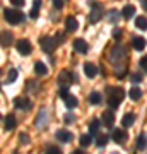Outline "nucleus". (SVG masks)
I'll use <instances>...</instances> for the list:
<instances>
[{"instance_id":"33","label":"nucleus","mask_w":147,"mask_h":154,"mask_svg":"<svg viewBox=\"0 0 147 154\" xmlns=\"http://www.w3.org/2000/svg\"><path fill=\"white\" fill-rule=\"evenodd\" d=\"M17 79V70L16 69H12L11 72H9V77H7V82H14Z\"/></svg>"},{"instance_id":"34","label":"nucleus","mask_w":147,"mask_h":154,"mask_svg":"<svg viewBox=\"0 0 147 154\" xmlns=\"http://www.w3.org/2000/svg\"><path fill=\"white\" fill-rule=\"evenodd\" d=\"M139 65H140V69H142L144 72H147V55H144V57L140 58V62H139Z\"/></svg>"},{"instance_id":"29","label":"nucleus","mask_w":147,"mask_h":154,"mask_svg":"<svg viewBox=\"0 0 147 154\" xmlns=\"http://www.w3.org/2000/svg\"><path fill=\"white\" fill-rule=\"evenodd\" d=\"M108 140H109L108 135H106V134H101V135H98V139H96V146H98V147H104V146L108 144Z\"/></svg>"},{"instance_id":"23","label":"nucleus","mask_w":147,"mask_h":154,"mask_svg":"<svg viewBox=\"0 0 147 154\" xmlns=\"http://www.w3.org/2000/svg\"><path fill=\"white\" fill-rule=\"evenodd\" d=\"M34 72H36L38 75H46V74H48V69H46V65H44L43 62H36V63H34Z\"/></svg>"},{"instance_id":"19","label":"nucleus","mask_w":147,"mask_h":154,"mask_svg":"<svg viewBox=\"0 0 147 154\" xmlns=\"http://www.w3.org/2000/svg\"><path fill=\"white\" fill-rule=\"evenodd\" d=\"M63 103H65V106L69 108V110H74V108L79 105L77 98H75V96H72V94H67L65 98H63Z\"/></svg>"},{"instance_id":"25","label":"nucleus","mask_w":147,"mask_h":154,"mask_svg":"<svg viewBox=\"0 0 147 154\" xmlns=\"http://www.w3.org/2000/svg\"><path fill=\"white\" fill-rule=\"evenodd\" d=\"M120 16H121V14L116 11V9H111V11L108 12V21L111 22V24H113V22L116 24V22H118V19H120Z\"/></svg>"},{"instance_id":"12","label":"nucleus","mask_w":147,"mask_h":154,"mask_svg":"<svg viewBox=\"0 0 147 154\" xmlns=\"http://www.w3.org/2000/svg\"><path fill=\"white\" fill-rule=\"evenodd\" d=\"M72 139H74V135H72V132H69V130H58V132H57V140H58V142L69 144Z\"/></svg>"},{"instance_id":"13","label":"nucleus","mask_w":147,"mask_h":154,"mask_svg":"<svg viewBox=\"0 0 147 154\" xmlns=\"http://www.w3.org/2000/svg\"><path fill=\"white\" fill-rule=\"evenodd\" d=\"M84 74H86L89 79H93V77L98 75V67L94 65V63H91V62H86V63H84Z\"/></svg>"},{"instance_id":"16","label":"nucleus","mask_w":147,"mask_h":154,"mask_svg":"<svg viewBox=\"0 0 147 154\" xmlns=\"http://www.w3.org/2000/svg\"><path fill=\"white\" fill-rule=\"evenodd\" d=\"M16 125H17V120H16V116L12 115H7L5 116V120H4V128L5 130H14L16 128Z\"/></svg>"},{"instance_id":"2","label":"nucleus","mask_w":147,"mask_h":154,"mask_svg":"<svg viewBox=\"0 0 147 154\" xmlns=\"http://www.w3.org/2000/svg\"><path fill=\"white\" fill-rule=\"evenodd\" d=\"M125 58H127V48L123 45H115L111 51H109V62L118 65L121 62H125Z\"/></svg>"},{"instance_id":"3","label":"nucleus","mask_w":147,"mask_h":154,"mask_svg":"<svg viewBox=\"0 0 147 154\" xmlns=\"http://www.w3.org/2000/svg\"><path fill=\"white\" fill-rule=\"evenodd\" d=\"M4 19H5L9 24H21L24 21V14L21 11H17V9H5L4 11Z\"/></svg>"},{"instance_id":"8","label":"nucleus","mask_w":147,"mask_h":154,"mask_svg":"<svg viewBox=\"0 0 147 154\" xmlns=\"http://www.w3.org/2000/svg\"><path fill=\"white\" fill-rule=\"evenodd\" d=\"M14 106L16 108H19V110H31V106H33V103H31V99L29 98H24V96H17V98H14Z\"/></svg>"},{"instance_id":"35","label":"nucleus","mask_w":147,"mask_h":154,"mask_svg":"<svg viewBox=\"0 0 147 154\" xmlns=\"http://www.w3.org/2000/svg\"><path fill=\"white\" fill-rule=\"evenodd\" d=\"M19 139H21V144H24V146H26V144H29V135H27L26 132H22L21 135H19Z\"/></svg>"},{"instance_id":"11","label":"nucleus","mask_w":147,"mask_h":154,"mask_svg":"<svg viewBox=\"0 0 147 154\" xmlns=\"http://www.w3.org/2000/svg\"><path fill=\"white\" fill-rule=\"evenodd\" d=\"M111 139H113L116 144H125V139H127V132L123 128H115L113 134H111Z\"/></svg>"},{"instance_id":"15","label":"nucleus","mask_w":147,"mask_h":154,"mask_svg":"<svg viewBox=\"0 0 147 154\" xmlns=\"http://www.w3.org/2000/svg\"><path fill=\"white\" fill-rule=\"evenodd\" d=\"M74 50H75L77 53H87V50H89V46H87V43L84 41V39H75L74 41Z\"/></svg>"},{"instance_id":"28","label":"nucleus","mask_w":147,"mask_h":154,"mask_svg":"<svg viewBox=\"0 0 147 154\" xmlns=\"http://www.w3.org/2000/svg\"><path fill=\"white\" fill-rule=\"evenodd\" d=\"M89 103L91 105H99L101 103V94L98 91H93V93L89 94Z\"/></svg>"},{"instance_id":"9","label":"nucleus","mask_w":147,"mask_h":154,"mask_svg":"<svg viewBox=\"0 0 147 154\" xmlns=\"http://www.w3.org/2000/svg\"><path fill=\"white\" fill-rule=\"evenodd\" d=\"M16 50L21 55H29L33 51V46H31V43L27 39H19V41H16Z\"/></svg>"},{"instance_id":"21","label":"nucleus","mask_w":147,"mask_h":154,"mask_svg":"<svg viewBox=\"0 0 147 154\" xmlns=\"http://www.w3.org/2000/svg\"><path fill=\"white\" fill-rule=\"evenodd\" d=\"M133 122H135V115H133V113H127V115L121 118V125H123V128H128V127L133 125Z\"/></svg>"},{"instance_id":"43","label":"nucleus","mask_w":147,"mask_h":154,"mask_svg":"<svg viewBox=\"0 0 147 154\" xmlns=\"http://www.w3.org/2000/svg\"><path fill=\"white\" fill-rule=\"evenodd\" d=\"M142 5H144V9L147 11V0H142Z\"/></svg>"},{"instance_id":"37","label":"nucleus","mask_w":147,"mask_h":154,"mask_svg":"<svg viewBox=\"0 0 147 154\" xmlns=\"http://www.w3.org/2000/svg\"><path fill=\"white\" fill-rule=\"evenodd\" d=\"M38 12H39V9L33 7V9H31V12H29V17H31V19H38Z\"/></svg>"},{"instance_id":"42","label":"nucleus","mask_w":147,"mask_h":154,"mask_svg":"<svg viewBox=\"0 0 147 154\" xmlns=\"http://www.w3.org/2000/svg\"><path fill=\"white\" fill-rule=\"evenodd\" d=\"M72 120H74V116H72L70 113H69V115L65 116V122H72Z\"/></svg>"},{"instance_id":"36","label":"nucleus","mask_w":147,"mask_h":154,"mask_svg":"<svg viewBox=\"0 0 147 154\" xmlns=\"http://www.w3.org/2000/svg\"><path fill=\"white\" fill-rule=\"evenodd\" d=\"M11 4H12L14 7H24L26 0H11Z\"/></svg>"},{"instance_id":"10","label":"nucleus","mask_w":147,"mask_h":154,"mask_svg":"<svg viewBox=\"0 0 147 154\" xmlns=\"http://www.w3.org/2000/svg\"><path fill=\"white\" fill-rule=\"evenodd\" d=\"M101 120H103V125L106 127V128H111V127L115 125V111H113V108H109V110L104 111L103 116H101Z\"/></svg>"},{"instance_id":"40","label":"nucleus","mask_w":147,"mask_h":154,"mask_svg":"<svg viewBox=\"0 0 147 154\" xmlns=\"http://www.w3.org/2000/svg\"><path fill=\"white\" fill-rule=\"evenodd\" d=\"M55 39H57V41H58V45H60L62 41H65V34H57V36H55Z\"/></svg>"},{"instance_id":"30","label":"nucleus","mask_w":147,"mask_h":154,"mask_svg":"<svg viewBox=\"0 0 147 154\" xmlns=\"http://www.w3.org/2000/svg\"><path fill=\"white\" fill-rule=\"evenodd\" d=\"M26 89L29 91V93H38L39 86H38V82H34V81H27V82H26Z\"/></svg>"},{"instance_id":"26","label":"nucleus","mask_w":147,"mask_h":154,"mask_svg":"<svg viewBox=\"0 0 147 154\" xmlns=\"http://www.w3.org/2000/svg\"><path fill=\"white\" fill-rule=\"evenodd\" d=\"M147 147V139L144 134H140L139 137H137V151H144Z\"/></svg>"},{"instance_id":"27","label":"nucleus","mask_w":147,"mask_h":154,"mask_svg":"<svg viewBox=\"0 0 147 154\" xmlns=\"http://www.w3.org/2000/svg\"><path fill=\"white\" fill-rule=\"evenodd\" d=\"M135 26L139 29H142V31H145V29H147V19L144 16H139L135 19Z\"/></svg>"},{"instance_id":"14","label":"nucleus","mask_w":147,"mask_h":154,"mask_svg":"<svg viewBox=\"0 0 147 154\" xmlns=\"http://www.w3.org/2000/svg\"><path fill=\"white\" fill-rule=\"evenodd\" d=\"M12 41H14V38H12V33H9V31H0V45L2 46H11Z\"/></svg>"},{"instance_id":"6","label":"nucleus","mask_w":147,"mask_h":154,"mask_svg":"<svg viewBox=\"0 0 147 154\" xmlns=\"http://www.w3.org/2000/svg\"><path fill=\"white\" fill-rule=\"evenodd\" d=\"M57 46H58V41L55 38H51V36H46V38H41V50H43L44 53H53L55 50H57Z\"/></svg>"},{"instance_id":"38","label":"nucleus","mask_w":147,"mask_h":154,"mask_svg":"<svg viewBox=\"0 0 147 154\" xmlns=\"http://www.w3.org/2000/svg\"><path fill=\"white\" fill-rule=\"evenodd\" d=\"M111 34H113V38L120 39V38H121V29H120V28H115V29H113V33H111Z\"/></svg>"},{"instance_id":"18","label":"nucleus","mask_w":147,"mask_h":154,"mask_svg":"<svg viewBox=\"0 0 147 154\" xmlns=\"http://www.w3.org/2000/svg\"><path fill=\"white\" fill-rule=\"evenodd\" d=\"M132 46L135 50H139V51H142V50L145 48V39L142 38V36H133L132 38Z\"/></svg>"},{"instance_id":"39","label":"nucleus","mask_w":147,"mask_h":154,"mask_svg":"<svg viewBox=\"0 0 147 154\" xmlns=\"http://www.w3.org/2000/svg\"><path fill=\"white\" fill-rule=\"evenodd\" d=\"M53 7L55 9H62L63 7V0H53Z\"/></svg>"},{"instance_id":"4","label":"nucleus","mask_w":147,"mask_h":154,"mask_svg":"<svg viewBox=\"0 0 147 154\" xmlns=\"http://www.w3.org/2000/svg\"><path fill=\"white\" fill-rule=\"evenodd\" d=\"M103 17V5L99 2H91V12H89V22H96Z\"/></svg>"},{"instance_id":"20","label":"nucleus","mask_w":147,"mask_h":154,"mask_svg":"<svg viewBox=\"0 0 147 154\" xmlns=\"http://www.w3.org/2000/svg\"><path fill=\"white\" fill-rule=\"evenodd\" d=\"M133 16H135V7L132 5V4L123 7V11H121V17L123 19H132Z\"/></svg>"},{"instance_id":"17","label":"nucleus","mask_w":147,"mask_h":154,"mask_svg":"<svg viewBox=\"0 0 147 154\" xmlns=\"http://www.w3.org/2000/svg\"><path fill=\"white\" fill-rule=\"evenodd\" d=\"M79 28V22H77L75 17H67V21H65V29L69 31V33H74L75 29Z\"/></svg>"},{"instance_id":"41","label":"nucleus","mask_w":147,"mask_h":154,"mask_svg":"<svg viewBox=\"0 0 147 154\" xmlns=\"http://www.w3.org/2000/svg\"><path fill=\"white\" fill-rule=\"evenodd\" d=\"M140 79H142V77L139 75V74H133V75H132V81H133V82H139Z\"/></svg>"},{"instance_id":"22","label":"nucleus","mask_w":147,"mask_h":154,"mask_svg":"<svg viewBox=\"0 0 147 154\" xmlns=\"http://www.w3.org/2000/svg\"><path fill=\"white\" fill-rule=\"evenodd\" d=\"M79 144H81V147H89V146L93 144V135H91V134H84V135H81Z\"/></svg>"},{"instance_id":"24","label":"nucleus","mask_w":147,"mask_h":154,"mask_svg":"<svg viewBox=\"0 0 147 154\" xmlns=\"http://www.w3.org/2000/svg\"><path fill=\"white\" fill-rule=\"evenodd\" d=\"M128 96H130L133 101H139V99L142 98V89L137 88V86H133V88L130 89V93H128Z\"/></svg>"},{"instance_id":"31","label":"nucleus","mask_w":147,"mask_h":154,"mask_svg":"<svg viewBox=\"0 0 147 154\" xmlns=\"http://www.w3.org/2000/svg\"><path fill=\"white\" fill-rule=\"evenodd\" d=\"M98 128H99V120H96V118H94V120L91 122V125H89V130H91V135H94V134L98 132Z\"/></svg>"},{"instance_id":"7","label":"nucleus","mask_w":147,"mask_h":154,"mask_svg":"<svg viewBox=\"0 0 147 154\" xmlns=\"http://www.w3.org/2000/svg\"><path fill=\"white\" fill-rule=\"evenodd\" d=\"M46 123H48V110H46V108H41L39 113H38V116H36L34 125H36L38 130H43L44 127H46Z\"/></svg>"},{"instance_id":"5","label":"nucleus","mask_w":147,"mask_h":154,"mask_svg":"<svg viewBox=\"0 0 147 154\" xmlns=\"http://www.w3.org/2000/svg\"><path fill=\"white\" fill-rule=\"evenodd\" d=\"M74 79H75V77H72V74L69 70H62L60 74H58V77H57L58 88H60V89H69Z\"/></svg>"},{"instance_id":"32","label":"nucleus","mask_w":147,"mask_h":154,"mask_svg":"<svg viewBox=\"0 0 147 154\" xmlns=\"http://www.w3.org/2000/svg\"><path fill=\"white\" fill-rule=\"evenodd\" d=\"M44 152H46V154H60L62 151L58 147H55V146H48V147L44 149Z\"/></svg>"},{"instance_id":"1","label":"nucleus","mask_w":147,"mask_h":154,"mask_svg":"<svg viewBox=\"0 0 147 154\" xmlns=\"http://www.w3.org/2000/svg\"><path fill=\"white\" fill-rule=\"evenodd\" d=\"M125 98V91L121 88H108L106 89V101L109 108H118Z\"/></svg>"}]
</instances>
